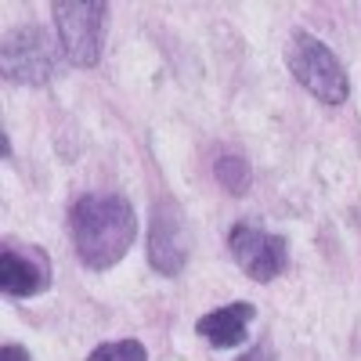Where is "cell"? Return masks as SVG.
<instances>
[{"label": "cell", "instance_id": "cell-4", "mask_svg": "<svg viewBox=\"0 0 361 361\" xmlns=\"http://www.w3.org/2000/svg\"><path fill=\"white\" fill-rule=\"evenodd\" d=\"M0 66H4V80L8 83H25V87H44L54 76L58 54L51 37L40 25L25 22L4 33L0 44Z\"/></svg>", "mask_w": 361, "mask_h": 361}, {"label": "cell", "instance_id": "cell-7", "mask_svg": "<svg viewBox=\"0 0 361 361\" xmlns=\"http://www.w3.org/2000/svg\"><path fill=\"white\" fill-rule=\"evenodd\" d=\"M51 286V257L40 246L8 243L0 250V289L8 296H40Z\"/></svg>", "mask_w": 361, "mask_h": 361}, {"label": "cell", "instance_id": "cell-10", "mask_svg": "<svg viewBox=\"0 0 361 361\" xmlns=\"http://www.w3.org/2000/svg\"><path fill=\"white\" fill-rule=\"evenodd\" d=\"M87 361H148V350L141 340H112L94 347Z\"/></svg>", "mask_w": 361, "mask_h": 361}, {"label": "cell", "instance_id": "cell-6", "mask_svg": "<svg viewBox=\"0 0 361 361\" xmlns=\"http://www.w3.org/2000/svg\"><path fill=\"white\" fill-rule=\"evenodd\" d=\"M148 264L166 279H177L188 264V228H185V214H180V206L173 199H156L152 202Z\"/></svg>", "mask_w": 361, "mask_h": 361}, {"label": "cell", "instance_id": "cell-3", "mask_svg": "<svg viewBox=\"0 0 361 361\" xmlns=\"http://www.w3.org/2000/svg\"><path fill=\"white\" fill-rule=\"evenodd\" d=\"M51 15L66 58L80 69H94L102 62L109 4L105 0H54Z\"/></svg>", "mask_w": 361, "mask_h": 361}, {"label": "cell", "instance_id": "cell-1", "mask_svg": "<svg viewBox=\"0 0 361 361\" xmlns=\"http://www.w3.org/2000/svg\"><path fill=\"white\" fill-rule=\"evenodd\" d=\"M69 231L80 260L90 271H109L127 257L137 235V217L127 195L87 192L69 209Z\"/></svg>", "mask_w": 361, "mask_h": 361}, {"label": "cell", "instance_id": "cell-8", "mask_svg": "<svg viewBox=\"0 0 361 361\" xmlns=\"http://www.w3.org/2000/svg\"><path fill=\"white\" fill-rule=\"evenodd\" d=\"M257 318V307L250 300H235V304H224L217 311H209L195 322V333L217 350H231L238 343H246V329Z\"/></svg>", "mask_w": 361, "mask_h": 361}, {"label": "cell", "instance_id": "cell-9", "mask_svg": "<svg viewBox=\"0 0 361 361\" xmlns=\"http://www.w3.org/2000/svg\"><path fill=\"white\" fill-rule=\"evenodd\" d=\"M214 170H217V180L231 195H243L250 188V163L243 156H224V159H217Z\"/></svg>", "mask_w": 361, "mask_h": 361}, {"label": "cell", "instance_id": "cell-11", "mask_svg": "<svg viewBox=\"0 0 361 361\" xmlns=\"http://www.w3.org/2000/svg\"><path fill=\"white\" fill-rule=\"evenodd\" d=\"M0 361H33V357H29V350L22 343H4L0 347Z\"/></svg>", "mask_w": 361, "mask_h": 361}, {"label": "cell", "instance_id": "cell-5", "mask_svg": "<svg viewBox=\"0 0 361 361\" xmlns=\"http://www.w3.org/2000/svg\"><path fill=\"white\" fill-rule=\"evenodd\" d=\"M228 250L235 264L246 271L253 282H271L286 271L289 246L282 235H271L260 221H238L228 231Z\"/></svg>", "mask_w": 361, "mask_h": 361}, {"label": "cell", "instance_id": "cell-2", "mask_svg": "<svg viewBox=\"0 0 361 361\" xmlns=\"http://www.w3.org/2000/svg\"><path fill=\"white\" fill-rule=\"evenodd\" d=\"M286 66L293 80L304 90H311L322 105H343L350 98V80L343 73V62L318 37H311L307 29H296L289 37Z\"/></svg>", "mask_w": 361, "mask_h": 361}, {"label": "cell", "instance_id": "cell-12", "mask_svg": "<svg viewBox=\"0 0 361 361\" xmlns=\"http://www.w3.org/2000/svg\"><path fill=\"white\" fill-rule=\"evenodd\" d=\"M238 361H275V350H271V343H257V347H250Z\"/></svg>", "mask_w": 361, "mask_h": 361}]
</instances>
